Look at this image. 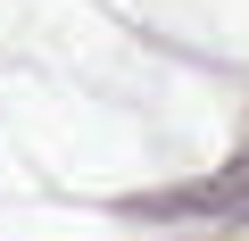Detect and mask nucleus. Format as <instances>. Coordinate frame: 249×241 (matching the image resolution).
<instances>
[{"label": "nucleus", "instance_id": "nucleus-1", "mask_svg": "<svg viewBox=\"0 0 249 241\" xmlns=\"http://www.w3.org/2000/svg\"><path fill=\"white\" fill-rule=\"evenodd\" d=\"M241 167H249V150H241Z\"/></svg>", "mask_w": 249, "mask_h": 241}]
</instances>
